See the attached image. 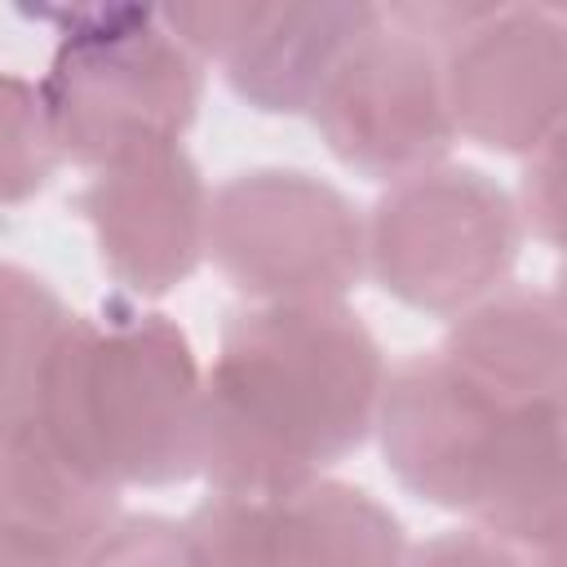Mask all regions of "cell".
Masks as SVG:
<instances>
[{
  "label": "cell",
  "instance_id": "cell-1",
  "mask_svg": "<svg viewBox=\"0 0 567 567\" xmlns=\"http://www.w3.org/2000/svg\"><path fill=\"white\" fill-rule=\"evenodd\" d=\"M385 368L346 301L230 310L204 372V483L217 496H275L323 478L368 443Z\"/></svg>",
  "mask_w": 567,
  "mask_h": 567
},
{
  "label": "cell",
  "instance_id": "cell-2",
  "mask_svg": "<svg viewBox=\"0 0 567 567\" xmlns=\"http://www.w3.org/2000/svg\"><path fill=\"white\" fill-rule=\"evenodd\" d=\"M385 470L434 509L474 518L527 554L563 540V399L505 403L439 350L385 368L377 421Z\"/></svg>",
  "mask_w": 567,
  "mask_h": 567
},
{
  "label": "cell",
  "instance_id": "cell-3",
  "mask_svg": "<svg viewBox=\"0 0 567 567\" xmlns=\"http://www.w3.org/2000/svg\"><path fill=\"white\" fill-rule=\"evenodd\" d=\"M35 425L71 465L115 492L195 478L204 368L190 337L124 292L71 315L40 377Z\"/></svg>",
  "mask_w": 567,
  "mask_h": 567
},
{
  "label": "cell",
  "instance_id": "cell-4",
  "mask_svg": "<svg viewBox=\"0 0 567 567\" xmlns=\"http://www.w3.org/2000/svg\"><path fill=\"white\" fill-rule=\"evenodd\" d=\"M58 22L40 102L62 164L97 168L133 146L182 142L199 115L204 62L190 58L142 4L35 9Z\"/></svg>",
  "mask_w": 567,
  "mask_h": 567
},
{
  "label": "cell",
  "instance_id": "cell-5",
  "mask_svg": "<svg viewBox=\"0 0 567 567\" xmlns=\"http://www.w3.org/2000/svg\"><path fill=\"white\" fill-rule=\"evenodd\" d=\"M523 221L514 195L474 164H434L372 204L363 217L368 275L408 310L456 319L496 292L518 266Z\"/></svg>",
  "mask_w": 567,
  "mask_h": 567
},
{
  "label": "cell",
  "instance_id": "cell-6",
  "mask_svg": "<svg viewBox=\"0 0 567 567\" xmlns=\"http://www.w3.org/2000/svg\"><path fill=\"white\" fill-rule=\"evenodd\" d=\"M204 257L257 306L346 301L368 275L363 213L306 168H244L208 195Z\"/></svg>",
  "mask_w": 567,
  "mask_h": 567
},
{
  "label": "cell",
  "instance_id": "cell-7",
  "mask_svg": "<svg viewBox=\"0 0 567 567\" xmlns=\"http://www.w3.org/2000/svg\"><path fill=\"white\" fill-rule=\"evenodd\" d=\"M310 120L328 155L363 182H403L447 164L456 142L439 49L394 27L385 9L328 75Z\"/></svg>",
  "mask_w": 567,
  "mask_h": 567
},
{
  "label": "cell",
  "instance_id": "cell-8",
  "mask_svg": "<svg viewBox=\"0 0 567 567\" xmlns=\"http://www.w3.org/2000/svg\"><path fill=\"white\" fill-rule=\"evenodd\" d=\"M190 567H403V523L372 492L310 478L275 496H208L186 518Z\"/></svg>",
  "mask_w": 567,
  "mask_h": 567
},
{
  "label": "cell",
  "instance_id": "cell-9",
  "mask_svg": "<svg viewBox=\"0 0 567 567\" xmlns=\"http://www.w3.org/2000/svg\"><path fill=\"white\" fill-rule=\"evenodd\" d=\"M456 137L501 155H532L563 133L567 27L545 4H487L439 49Z\"/></svg>",
  "mask_w": 567,
  "mask_h": 567
},
{
  "label": "cell",
  "instance_id": "cell-10",
  "mask_svg": "<svg viewBox=\"0 0 567 567\" xmlns=\"http://www.w3.org/2000/svg\"><path fill=\"white\" fill-rule=\"evenodd\" d=\"M75 213L124 297H168L204 261L208 186L182 142L133 146L89 168Z\"/></svg>",
  "mask_w": 567,
  "mask_h": 567
},
{
  "label": "cell",
  "instance_id": "cell-11",
  "mask_svg": "<svg viewBox=\"0 0 567 567\" xmlns=\"http://www.w3.org/2000/svg\"><path fill=\"white\" fill-rule=\"evenodd\" d=\"M377 22L381 9L363 0H239V22L217 58L221 80L257 115H301Z\"/></svg>",
  "mask_w": 567,
  "mask_h": 567
},
{
  "label": "cell",
  "instance_id": "cell-12",
  "mask_svg": "<svg viewBox=\"0 0 567 567\" xmlns=\"http://www.w3.org/2000/svg\"><path fill=\"white\" fill-rule=\"evenodd\" d=\"M439 354L505 403L563 399L567 319L554 288L501 284L470 310H461Z\"/></svg>",
  "mask_w": 567,
  "mask_h": 567
},
{
  "label": "cell",
  "instance_id": "cell-13",
  "mask_svg": "<svg viewBox=\"0 0 567 567\" xmlns=\"http://www.w3.org/2000/svg\"><path fill=\"white\" fill-rule=\"evenodd\" d=\"M120 518V492L84 474L35 425V416L0 430V527L80 558Z\"/></svg>",
  "mask_w": 567,
  "mask_h": 567
},
{
  "label": "cell",
  "instance_id": "cell-14",
  "mask_svg": "<svg viewBox=\"0 0 567 567\" xmlns=\"http://www.w3.org/2000/svg\"><path fill=\"white\" fill-rule=\"evenodd\" d=\"M71 315L35 270L0 261V421L35 416L44 363Z\"/></svg>",
  "mask_w": 567,
  "mask_h": 567
},
{
  "label": "cell",
  "instance_id": "cell-15",
  "mask_svg": "<svg viewBox=\"0 0 567 567\" xmlns=\"http://www.w3.org/2000/svg\"><path fill=\"white\" fill-rule=\"evenodd\" d=\"M58 168L62 155L53 146L40 89L18 71H0V204L35 199Z\"/></svg>",
  "mask_w": 567,
  "mask_h": 567
},
{
  "label": "cell",
  "instance_id": "cell-16",
  "mask_svg": "<svg viewBox=\"0 0 567 567\" xmlns=\"http://www.w3.org/2000/svg\"><path fill=\"white\" fill-rule=\"evenodd\" d=\"M75 567H190L182 523L164 514H120Z\"/></svg>",
  "mask_w": 567,
  "mask_h": 567
},
{
  "label": "cell",
  "instance_id": "cell-17",
  "mask_svg": "<svg viewBox=\"0 0 567 567\" xmlns=\"http://www.w3.org/2000/svg\"><path fill=\"white\" fill-rule=\"evenodd\" d=\"M403 567H558V549L527 554L492 532L456 527V532H439V536L412 545L403 554Z\"/></svg>",
  "mask_w": 567,
  "mask_h": 567
},
{
  "label": "cell",
  "instance_id": "cell-18",
  "mask_svg": "<svg viewBox=\"0 0 567 567\" xmlns=\"http://www.w3.org/2000/svg\"><path fill=\"white\" fill-rule=\"evenodd\" d=\"M523 230H532L545 248H558V226H563V133L540 142L527 155L518 195H514Z\"/></svg>",
  "mask_w": 567,
  "mask_h": 567
},
{
  "label": "cell",
  "instance_id": "cell-19",
  "mask_svg": "<svg viewBox=\"0 0 567 567\" xmlns=\"http://www.w3.org/2000/svg\"><path fill=\"white\" fill-rule=\"evenodd\" d=\"M0 567H75V563L18 536V532H9V527H0Z\"/></svg>",
  "mask_w": 567,
  "mask_h": 567
},
{
  "label": "cell",
  "instance_id": "cell-20",
  "mask_svg": "<svg viewBox=\"0 0 567 567\" xmlns=\"http://www.w3.org/2000/svg\"><path fill=\"white\" fill-rule=\"evenodd\" d=\"M0 430H4V421H0Z\"/></svg>",
  "mask_w": 567,
  "mask_h": 567
}]
</instances>
